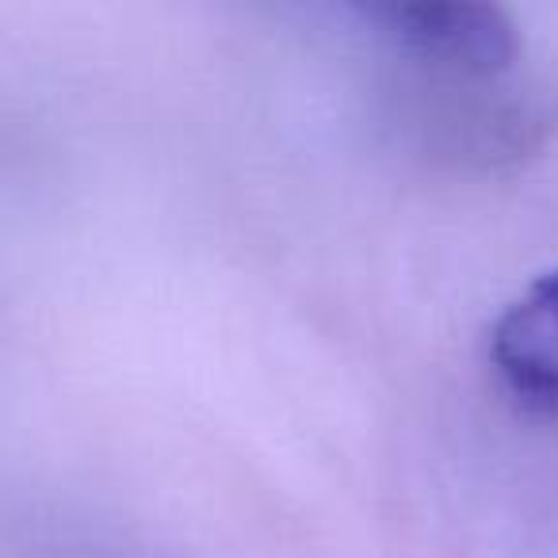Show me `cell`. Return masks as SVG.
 <instances>
[{
  "mask_svg": "<svg viewBox=\"0 0 558 558\" xmlns=\"http://www.w3.org/2000/svg\"><path fill=\"white\" fill-rule=\"evenodd\" d=\"M489 364L524 410L558 417V268L505 306L489 333Z\"/></svg>",
  "mask_w": 558,
  "mask_h": 558,
  "instance_id": "cell-2",
  "label": "cell"
},
{
  "mask_svg": "<svg viewBox=\"0 0 558 558\" xmlns=\"http://www.w3.org/2000/svg\"><path fill=\"white\" fill-rule=\"evenodd\" d=\"M372 16L395 35L405 54L451 77H497L520 58L517 24L497 4L425 0L372 9Z\"/></svg>",
  "mask_w": 558,
  "mask_h": 558,
  "instance_id": "cell-1",
  "label": "cell"
}]
</instances>
